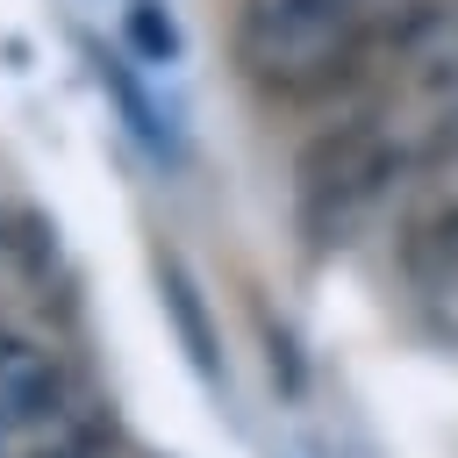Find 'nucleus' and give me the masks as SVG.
<instances>
[{
	"mask_svg": "<svg viewBox=\"0 0 458 458\" xmlns=\"http://www.w3.org/2000/svg\"><path fill=\"white\" fill-rule=\"evenodd\" d=\"M379 29V0H236V64L265 93L336 86Z\"/></svg>",
	"mask_w": 458,
	"mask_h": 458,
	"instance_id": "nucleus-1",
	"label": "nucleus"
},
{
	"mask_svg": "<svg viewBox=\"0 0 458 458\" xmlns=\"http://www.w3.org/2000/svg\"><path fill=\"white\" fill-rule=\"evenodd\" d=\"M408 172H415V157L401 150V136L379 114H358V122L315 136L308 157H301V229H308V243L315 250L344 243Z\"/></svg>",
	"mask_w": 458,
	"mask_h": 458,
	"instance_id": "nucleus-2",
	"label": "nucleus"
},
{
	"mask_svg": "<svg viewBox=\"0 0 458 458\" xmlns=\"http://www.w3.org/2000/svg\"><path fill=\"white\" fill-rule=\"evenodd\" d=\"M64 415V372L43 344L29 336H0V422L7 429H36Z\"/></svg>",
	"mask_w": 458,
	"mask_h": 458,
	"instance_id": "nucleus-3",
	"label": "nucleus"
},
{
	"mask_svg": "<svg viewBox=\"0 0 458 458\" xmlns=\"http://www.w3.org/2000/svg\"><path fill=\"white\" fill-rule=\"evenodd\" d=\"M408 279H415V308L437 336L458 344V222L408 243Z\"/></svg>",
	"mask_w": 458,
	"mask_h": 458,
	"instance_id": "nucleus-4",
	"label": "nucleus"
},
{
	"mask_svg": "<svg viewBox=\"0 0 458 458\" xmlns=\"http://www.w3.org/2000/svg\"><path fill=\"white\" fill-rule=\"evenodd\" d=\"M157 286H165V308L179 315V336H186L193 365H200V372H215V336H208V315H200V293H193L186 265H179V258H157Z\"/></svg>",
	"mask_w": 458,
	"mask_h": 458,
	"instance_id": "nucleus-5",
	"label": "nucleus"
},
{
	"mask_svg": "<svg viewBox=\"0 0 458 458\" xmlns=\"http://www.w3.org/2000/svg\"><path fill=\"white\" fill-rule=\"evenodd\" d=\"M129 36H136L150 57H172V50H179V29H172V14H157V0H136V7H129Z\"/></svg>",
	"mask_w": 458,
	"mask_h": 458,
	"instance_id": "nucleus-6",
	"label": "nucleus"
},
{
	"mask_svg": "<svg viewBox=\"0 0 458 458\" xmlns=\"http://www.w3.org/2000/svg\"><path fill=\"white\" fill-rule=\"evenodd\" d=\"M0 429H7V422H0Z\"/></svg>",
	"mask_w": 458,
	"mask_h": 458,
	"instance_id": "nucleus-7",
	"label": "nucleus"
}]
</instances>
